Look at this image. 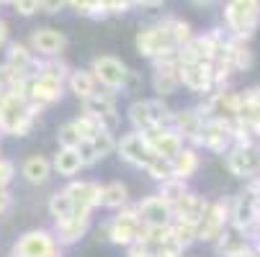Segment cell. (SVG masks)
Wrapping results in <instances>:
<instances>
[{
    "label": "cell",
    "instance_id": "1",
    "mask_svg": "<svg viewBox=\"0 0 260 257\" xmlns=\"http://www.w3.org/2000/svg\"><path fill=\"white\" fill-rule=\"evenodd\" d=\"M139 213H137V203H124L121 208H116V216H111L108 222L101 224L98 234L101 239H108L111 244L126 247L132 242H137V232H139Z\"/></svg>",
    "mask_w": 260,
    "mask_h": 257
},
{
    "label": "cell",
    "instance_id": "2",
    "mask_svg": "<svg viewBox=\"0 0 260 257\" xmlns=\"http://www.w3.org/2000/svg\"><path fill=\"white\" fill-rule=\"evenodd\" d=\"M64 80H57V78H49V75H42V72H28L23 78V95L28 103L39 105L42 111L47 105L62 100L64 95Z\"/></svg>",
    "mask_w": 260,
    "mask_h": 257
},
{
    "label": "cell",
    "instance_id": "3",
    "mask_svg": "<svg viewBox=\"0 0 260 257\" xmlns=\"http://www.w3.org/2000/svg\"><path fill=\"white\" fill-rule=\"evenodd\" d=\"M116 93L119 90H111V88H95V93H90L85 100H83V111L95 116L101 121L103 129H111L116 131L119 124H121V116H119V108H116Z\"/></svg>",
    "mask_w": 260,
    "mask_h": 257
},
{
    "label": "cell",
    "instance_id": "4",
    "mask_svg": "<svg viewBox=\"0 0 260 257\" xmlns=\"http://www.w3.org/2000/svg\"><path fill=\"white\" fill-rule=\"evenodd\" d=\"M257 211H260L257 196L250 193L247 188L240 191L235 198H230V227H232L240 237L250 239L252 224H255V218H257Z\"/></svg>",
    "mask_w": 260,
    "mask_h": 257
},
{
    "label": "cell",
    "instance_id": "5",
    "mask_svg": "<svg viewBox=\"0 0 260 257\" xmlns=\"http://www.w3.org/2000/svg\"><path fill=\"white\" fill-rule=\"evenodd\" d=\"M224 162L235 177L247 180L252 175H260V144L255 139L245 141V144H232L224 152Z\"/></svg>",
    "mask_w": 260,
    "mask_h": 257
},
{
    "label": "cell",
    "instance_id": "6",
    "mask_svg": "<svg viewBox=\"0 0 260 257\" xmlns=\"http://www.w3.org/2000/svg\"><path fill=\"white\" fill-rule=\"evenodd\" d=\"M134 44H137V52H139L144 59H150V62L157 59V57H165V54H173V52H175V47H173V42H170V33H168V28H165L162 21L139 28Z\"/></svg>",
    "mask_w": 260,
    "mask_h": 257
},
{
    "label": "cell",
    "instance_id": "7",
    "mask_svg": "<svg viewBox=\"0 0 260 257\" xmlns=\"http://www.w3.org/2000/svg\"><path fill=\"white\" fill-rule=\"evenodd\" d=\"M221 16H224V26H227L230 36H237V39H242V42H250L252 39L255 31H257V23H260V11L242 8V6L232 3V0H227V3H224Z\"/></svg>",
    "mask_w": 260,
    "mask_h": 257
},
{
    "label": "cell",
    "instance_id": "8",
    "mask_svg": "<svg viewBox=\"0 0 260 257\" xmlns=\"http://www.w3.org/2000/svg\"><path fill=\"white\" fill-rule=\"evenodd\" d=\"M93 78L98 80L101 88H111V90H124L126 80H129V67L119 59V57H111V54H101L93 59L90 64Z\"/></svg>",
    "mask_w": 260,
    "mask_h": 257
},
{
    "label": "cell",
    "instance_id": "9",
    "mask_svg": "<svg viewBox=\"0 0 260 257\" xmlns=\"http://www.w3.org/2000/svg\"><path fill=\"white\" fill-rule=\"evenodd\" d=\"M230 227V198H221L209 203L201 222L196 224V239L199 242H214L221 232Z\"/></svg>",
    "mask_w": 260,
    "mask_h": 257
},
{
    "label": "cell",
    "instance_id": "10",
    "mask_svg": "<svg viewBox=\"0 0 260 257\" xmlns=\"http://www.w3.org/2000/svg\"><path fill=\"white\" fill-rule=\"evenodd\" d=\"M90 222H93V211H88V208H75L67 218L57 222V227H54L57 247H72V244H78L88 234Z\"/></svg>",
    "mask_w": 260,
    "mask_h": 257
},
{
    "label": "cell",
    "instance_id": "11",
    "mask_svg": "<svg viewBox=\"0 0 260 257\" xmlns=\"http://www.w3.org/2000/svg\"><path fill=\"white\" fill-rule=\"evenodd\" d=\"M199 146L216 155H224L232 146V134H230V119H216V116H206L201 124V134H199Z\"/></svg>",
    "mask_w": 260,
    "mask_h": 257
},
{
    "label": "cell",
    "instance_id": "12",
    "mask_svg": "<svg viewBox=\"0 0 260 257\" xmlns=\"http://www.w3.org/2000/svg\"><path fill=\"white\" fill-rule=\"evenodd\" d=\"M116 152L126 165H132L137 170H144V165L152 157L150 141H147L144 131H134V129L129 134H124L121 139H116Z\"/></svg>",
    "mask_w": 260,
    "mask_h": 257
},
{
    "label": "cell",
    "instance_id": "13",
    "mask_svg": "<svg viewBox=\"0 0 260 257\" xmlns=\"http://www.w3.org/2000/svg\"><path fill=\"white\" fill-rule=\"evenodd\" d=\"M180 88L178 80V59L175 52L152 59V90L157 93V98H168Z\"/></svg>",
    "mask_w": 260,
    "mask_h": 257
},
{
    "label": "cell",
    "instance_id": "14",
    "mask_svg": "<svg viewBox=\"0 0 260 257\" xmlns=\"http://www.w3.org/2000/svg\"><path fill=\"white\" fill-rule=\"evenodd\" d=\"M178 80L185 90L206 95L214 90V67H211V62L178 64Z\"/></svg>",
    "mask_w": 260,
    "mask_h": 257
},
{
    "label": "cell",
    "instance_id": "15",
    "mask_svg": "<svg viewBox=\"0 0 260 257\" xmlns=\"http://www.w3.org/2000/svg\"><path fill=\"white\" fill-rule=\"evenodd\" d=\"M52 249H57L54 232H49V229H31V232H26V234H21L16 239L11 252L16 257H44Z\"/></svg>",
    "mask_w": 260,
    "mask_h": 257
},
{
    "label": "cell",
    "instance_id": "16",
    "mask_svg": "<svg viewBox=\"0 0 260 257\" xmlns=\"http://www.w3.org/2000/svg\"><path fill=\"white\" fill-rule=\"evenodd\" d=\"M67 36L54 28V26H42V28H34L31 39H28V47L36 57H62L64 49H67Z\"/></svg>",
    "mask_w": 260,
    "mask_h": 257
},
{
    "label": "cell",
    "instance_id": "17",
    "mask_svg": "<svg viewBox=\"0 0 260 257\" xmlns=\"http://www.w3.org/2000/svg\"><path fill=\"white\" fill-rule=\"evenodd\" d=\"M137 213H139V222L144 227H170L173 222V208L168 201H162L157 193L155 196H147L137 203Z\"/></svg>",
    "mask_w": 260,
    "mask_h": 257
},
{
    "label": "cell",
    "instance_id": "18",
    "mask_svg": "<svg viewBox=\"0 0 260 257\" xmlns=\"http://www.w3.org/2000/svg\"><path fill=\"white\" fill-rule=\"evenodd\" d=\"M209 203L211 201H206L204 196H199V193H193L191 188L185 191L170 208H173V218L175 222H185V224H199L201 222V216H204V211L209 208Z\"/></svg>",
    "mask_w": 260,
    "mask_h": 257
},
{
    "label": "cell",
    "instance_id": "19",
    "mask_svg": "<svg viewBox=\"0 0 260 257\" xmlns=\"http://www.w3.org/2000/svg\"><path fill=\"white\" fill-rule=\"evenodd\" d=\"M204 114L199 108H183L173 114V131L191 146H199V134H201Z\"/></svg>",
    "mask_w": 260,
    "mask_h": 257
},
{
    "label": "cell",
    "instance_id": "20",
    "mask_svg": "<svg viewBox=\"0 0 260 257\" xmlns=\"http://www.w3.org/2000/svg\"><path fill=\"white\" fill-rule=\"evenodd\" d=\"M144 136H147V141H150L152 155L165 157V160H173V157L183 150V144H185V141L173 131V126H168V129H147Z\"/></svg>",
    "mask_w": 260,
    "mask_h": 257
},
{
    "label": "cell",
    "instance_id": "21",
    "mask_svg": "<svg viewBox=\"0 0 260 257\" xmlns=\"http://www.w3.org/2000/svg\"><path fill=\"white\" fill-rule=\"evenodd\" d=\"M101 191H103V186H98V182H93V180H72L64 188L72 206L88 208V211H95L101 206Z\"/></svg>",
    "mask_w": 260,
    "mask_h": 257
},
{
    "label": "cell",
    "instance_id": "22",
    "mask_svg": "<svg viewBox=\"0 0 260 257\" xmlns=\"http://www.w3.org/2000/svg\"><path fill=\"white\" fill-rule=\"evenodd\" d=\"M80 170H85V165H83L78 146H59L57 155L52 157V172L62 177H75Z\"/></svg>",
    "mask_w": 260,
    "mask_h": 257
},
{
    "label": "cell",
    "instance_id": "23",
    "mask_svg": "<svg viewBox=\"0 0 260 257\" xmlns=\"http://www.w3.org/2000/svg\"><path fill=\"white\" fill-rule=\"evenodd\" d=\"M21 177L28 186H44L52 177V160H47L44 155H31L21 162Z\"/></svg>",
    "mask_w": 260,
    "mask_h": 257
},
{
    "label": "cell",
    "instance_id": "24",
    "mask_svg": "<svg viewBox=\"0 0 260 257\" xmlns=\"http://www.w3.org/2000/svg\"><path fill=\"white\" fill-rule=\"evenodd\" d=\"M34 59H36V54L31 52L28 44H21V42H8L6 44V59L3 62H8L18 75H28V72L34 69Z\"/></svg>",
    "mask_w": 260,
    "mask_h": 257
},
{
    "label": "cell",
    "instance_id": "25",
    "mask_svg": "<svg viewBox=\"0 0 260 257\" xmlns=\"http://www.w3.org/2000/svg\"><path fill=\"white\" fill-rule=\"evenodd\" d=\"M173 165V177H180V180H188L191 175H196L199 165H201V157L196 152V146H185L183 144V150L170 160Z\"/></svg>",
    "mask_w": 260,
    "mask_h": 257
},
{
    "label": "cell",
    "instance_id": "26",
    "mask_svg": "<svg viewBox=\"0 0 260 257\" xmlns=\"http://www.w3.org/2000/svg\"><path fill=\"white\" fill-rule=\"evenodd\" d=\"M67 88H70V93H75L80 100H85L90 93H95L98 80L93 78L90 69H70V75H67Z\"/></svg>",
    "mask_w": 260,
    "mask_h": 257
},
{
    "label": "cell",
    "instance_id": "27",
    "mask_svg": "<svg viewBox=\"0 0 260 257\" xmlns=\"http://www.w3.org/2000/svg\"><path fill=\"white\" fill-rule=\"evenodd\" d=\"M124 203H129V188L124 186L121 180L106 182L103 191H101V206H103V208H111V211H116V208H121Z\"/></svg>",
    "mask_w": 260,
    "mask_h": 257
},
{
    "label": "cell",
    "instance_id": "28",
    "mask_svg": "<svg viewBox=\"0 0 260 257\" xmlns=\"http://www.w3.org/2000/svg\"><path fill=\"white\" fill-rule=\"evenodd\" d=\"M88 141H90V146H93L98 162L116 152V131H111V129H103V126H101Z\"/></svg>",
    "mask_w": 260,
    "mask_h": 257
},
{
    "label": "cell",
    "instance_id": "29",
    "mask_svg": "<svg viewBox=\"0 0 260 257\" xmlns=\"http://www.w3.org/2000/svg\"><path fill=\"white\" fill-rule=\"evenodd\" d=\"M147 108H150V124L152 129H168L173 126V108L165 103V98H152L147 100Z\"/></svg>",
    "mask_w": 260,
    "mask_h": 257
},
{
    "label": "cell",
    "instance_id": "30",
    "mask_svg": "<svg viewBox=\"0 0 260 257\" xmlns=\"http://www.w3.org/2000/svg\"><path fill=\"white\" fill-rule=\"evenodd\" d=\"M237 119L252 131V136H260V100H242L240 98V108H237Z\"/></svg>",
    "mask_w": 260,
    "mask_h": 257
},
{
    "label": "cell",
    "instance_id": "31",
    "mask_svg": "<svg viewBox=\"0 0 260 257\" xmlns=\"http://www.w3.org/2000/svg\"><path fill=\"white\" fill-rule=\"evenodd\" d=\"M162 23H165V28H168V33H170V42H173L175 49H178L180 44H185V42H188L191 36H193L191 23L183 21V18H178V16H165Z\"/></svg>",
    "mask_w": 260,
    "mask_h": 257
},
{
    "label": "cell",
    "instance_id": "32",
    "mask_svg": "<svg viewBox=\"0 0 260 257\" xmlns=\"http://www.w3.org/2000/svg\"><path fill=\"white\" fill-rule=\"evenodd\" d=\"M67 6L83 18H93V21L108 18V11L103 6V0H67Z\"/></svg>",
    "mask_w": 260,
    "mask_h": 257
},
{
    "label": "cell",
    "instance_id": "33",
    "mask_svg": "<svg viewBox=\"0 0 260 257\" xmlns=\"http://www.w3.org/2000/svg\"><path fill=\"white\" fill-rule=\"evenodd\" d=\"M126 119H129V124H132L134 131H147V129H152L147 100H134V103L126 108Z\"/></svg>",
    "mask_w": 260,
    "mask_h": 257
},
{
    "label": "cell",
    "instance_id": "34",
    "mask_svg": "<svg viewBox=\"0 0 260 257\" xmlns=\"http://www.w3.org/2000/svg\"><path fill=\"white\" fill-rule=\"evenodd\" d=\"M170 239L178 244V247H183V249H188L193 242H199L196 239V227L193 224H185V222H170Z\"/></svg>",
    "mask_w": 260,
    "mask_h": 257
},
{
    "label": "cell",
    "instance_id": "35",
    "mask_svg": "<svg viewBox=\"0 0 260 257\" xmlns=\"http://www.w3.org/2000/svg\"><path fill=\"white\" fill-rule=\"evenodd\" d=\"M47 208H49V216L54 218V224L62 222V218H67L72 211H75V206H72V201H70V196H67L64 191H57V193L49 198Z\"/></svg>",
    "mask_w": 260,
    "mask_h": 257
},
{
    "label": "cell",
    "instance_id": "36",
    "mask_svg": "<svg viewBox=\"0 0 260 257\" xmlns=\"http://www.w3.org/2000/svg\"><path fill=\"white\" fill-rule=\"evenodd\" d=\"M188 191V180H180V177H168V180H162L160 182V191H157V196L162 198V201H168L170 206Z\"/></svg>",
    "mask_w": 260,
    "mask_h": 257
},
{
    "label": "cell",
    "instance_id": "37",
    "mask_svg": "<svg viewBox=\"0 0 260 257\" xmlns=\"http://www.w3.org/2000/svg\"><path fill=\"white\" fill-rule=\"evenodd\" d=\"M144 172L150 175L152 180L162 182V180L173 177V165H170V160H165V157H157V155H152V157H150V162L144 165Z\"/></svg>",
    "mask_w": 260,
    "mask_h": 257
},
{
    "label": "cell",
    "instance_id": "38",
    "mask_svg": "<svg viewBox=\"0 0 260 257\" xmlns=\"http://www.w3.org/2000/svg\"><path fill=\"white\" fill-rule=\"evenodd\" d=\"M80 141H83V136L78 134V129H75L72 121H67V124H62L57 129V144L59 146H78Z\"/></svg>",
    "mask_w": 260,
    "mask_h": 257
},
{
    "label": "cell",
    "instance_id": "39",
    "mask_svg": "<svg viewBox=\"0 0 260 257\" xmlns=\"http://www.w3.org/2000/svg\"><path fill=\"white\" fill-rule=\"evenodd\" d=\"M72 124H75V129H78V134H80L83 139H90V136L101 129V121H98L95 116L85 114V111H83V114H80L75 121H72Z\"/></svg>",
    "mask_w": 260,
    "mask_h": 257
},
{
    "label": "cell",
    "instance_id": "40",
    "mask_svg": "<svg viewBox=\"0 0 260 257\" xmlns=\"http://www.w3.org/2000/svg\"><path fill=\"white\" fill-rule=\"evenodd\" d=\"M26 75H18V72L8 64V62H0V90H11L16 88Z\"/></svg>",
    "mask_w": 260,
    "mask_h": 257
},
{
    "label": "cell",
    "instance_id": "41",
    "mask_svg": "<svg viewBox=\"0 0 260 257\" xmlns=\"http://www.w3.org/2000/svg\"><path fill=\"white\" fill-rule=\"evenodd\" d=\"M221 257H255V249H252V242L250 239H240L237 244H232Z\"/></svg>",
    "mask_w": 260,
    "mask_h": 257
},
{
    "label": "cell",
    "instance_id": "42",
    "mask_svg": "<svg viewBox=\"0 0 260 257\" xmlns=\"http://www.w3.org/2000/svg\"><path fill=\"white\" fill-rule=\"evenodd\" d=\"M11 6H13V11H16L18 16H23V18L39 13V0H13Z\"/></svg>",
    "mask_w": 260,
    "mask_h": 257
},
{
    "label": "cell",
    "instance_id": "43",
    "mask_svg": "<svg viewBox=\"0 0 260 257\" xmlns=\"http://www.w3.org/2000/svg\"><path fill=\"white\" fill-rule=\"evenodd\" d=\"M183 247H178L173 239H168V242H162V244H157L155 247V257H183Z\"/></svg>",
    "mask_w": 260,
    "mask_h": 257
},
{
    "label": "cell",
    "instance_id": "44",
    "mask_svg": "<svg viewBox=\"0 0 260 257\" xmlns=\"http://www.w3.org/2000/svg\"><path fill=\"white\" fill-rule=\"evenodd\" d=\"M126 257H155V249L144 242H132L126 244Z\"/></svg>",
    "mask_w": 260,
    "mask_h": 257
},
{
    "label": "cell",
    "instance_id": "45",
    "mask_svg": "<svg viewBox=\"0 0 260 257\" xmlns=\"http://www.w3.org/2000/svg\"><path fill=\"white\" fill-rule=\"evenodd\" d=\"M108 16H124L132 8V0H103Z\"/></svg>",
    "mask_w": 260,
    "mask_h": 257
},
{
    "label": "cell",
    "instance_id": "46",
    "mask_svg": "<svg viewBox=\"0 0 260 257\" xmlns=\"http://www.w3.org/2000/svg\"><path fill=\"white\" fill-rule=\"evenodd\" d=\"M78 152H80V157H83V165H85V167L98 165V157H95V152H93V146H90V141H88V139H83V141L78 144Z\"/></svg>",
    "mask_w": 260,
    "mask_h": 257
},
{
    "label": "cell",
    "instance_id": "47",
    "mask_svg": "<svg viewBox=\"0 0 260 257\" xmlns=\"http://www.w3.org/2000/svg\"><path fill=\"white\" fill-rule=\"evenodd\" d=\"M67 8V0H39V13H49L57 16Z\"/></svg>",
    "mask_w": 260,
    "mask_h": 257
},
{
    "label": "cell",
    "instance_id": "48",
    "mask_svg": "<svg viewBox=\"0 0 260 257\" xmlns=\"http://www.w3.org/2000/svg\"><path fill=\"white\" fill-rule=\"evenodd\" d=\"M139 88H142V78H139V72H129V80H126V85H124V90H129V93H139Z\"/></svg>",
    "mask_w": 260,
    "mask_h": 257
},
{
    "label": "cell",
    "instance_id": "49",
    "mask_svg": "<svg viewBox=\"0 0 260 257\" xmlns=\"http://www.w3.org/2000/svg\"><path fill=\"white\" fill-rule=\"evenodd\" d=\"M11 42V28H8V23L0 18V49H6V44Z\"/></svg>",
    "mask_w": 260,
    "mask_h": 257
},
{
    "label": "cell",
    "instance_id": "50",
    "mask_svg": "<svg viewBox=\"0 0 260 257\" xmlns=\"http://www.w3.org/2000/svg\"><path fill=\"white\" fill-rule=\"evenodd\" d=\"M165 0H132V8H160Z\"/></svg>",
    "mask_w": 260,
    "mask_h": 257
},
{
    "label": "cell",
    "instance_id": "51",
    "mask_svg": "<svg viewBox=\"0 0 260 257\" xmlns=\"http://www.w3.org/2000/svg\"><path fill=\"white\" fill-rule=\"evenodd\" d=\"M250 242H260V211H257V218L252 224V234H250Z\"/></svg>",
    "mask_w": 260,
    "mask_h": 257
},
{
    "label": "cell",
    "instance_id": "52",
    "mask_svg": "<svg viewBox=\"0 0 260 257\" xmlns=\"http://www.w3.org/2000/svg\"><path fill=\"white\" fill-rule=\"evenodd\" d=\"M232 3H237V6H242V8H255V11H260V0H232Z\"/></svg>",
    "mask_w": 260,
    "mask_h": 257
},
{
    "label": "cell",
    "instance_id": "53",
    "mask_svg": "<svg viewBox=\"0 0 260 257\" xmlns=\"http://www.w3.org/2000/svg\"><path fill=\"white\" fill-rule=\"evenodd\" d=\"M191 3H193L196 8H209V6H214V3H221V0H191Z\"/></svg>",
    "mask_w": 260,
    "mask_h": 257
},
{
    "label": "cell",
    "instance_id": "54",
    "mask_svg": "<svg viewBox=\"0 0 260 257\" xmlns=\"http://www.w3.org/2000/svg\"><path fill=\"white\" fill-rule=\"evenodd\" d=\"M44 257H62V247H57V249H52L49 254H44Z\"/></svg>",
    "mask_w": 260,
    "mask_h": 257
},
{
    "label": "cell",
    "instance_id": "55",
    "mask_svg": "<svg viewBox=\"0 0 260 257\" xmlns=\"http://www.w3.org/2000/svg\"><path fill=\"white\" fill-rule=\"evenodd\" d=\"M252 249H255V257H260V242H252Z\"/></svg>",
    "mask_w": 260,
    "mask_h": 257
},
{
    "label": "cell",
    "instance_id": "56",
    "mask_svg": "<svg viewBox=\"0 0 260 257\" xmlns=\"http://www.w3.org/2000/svg\"><path fill=\"white\" fill-rule=\"evenodd\" d=\"M13 3V0H0V6H11Z\"/></svg>",
    "mask_w": 260,
    "mask_h": 257
},
{
    "label": "cell",
    "instance_id": "57",
    "mask_svg": "<svg viewBox=\"0 0 260 257\" xmlns=\"http://www.w3.org/2000/svg\"><path fill=\"white\" fill-rule=\"evenodd\" d=\"M8 257H16V254H13V252H11V254H8Z\"/></svg>",
    "mask_w": 260,
    "mask_h": 257
},
{
    "label": "cell",
    "instance_id": "58",
    "mask_svg": "<svg viewBox=\"0 0 260 257\" xmlns=\"http://www.w3.org/2000/svg\"><path fill=\"white\" fill-rule=\"evenodd\" d=\"M0 136H3V131H0Z\"/></svg>",
    "mask_w": 260,
    "mask_h": 257
}]
</instances>
